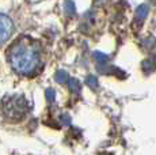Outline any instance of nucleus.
Returning a JSON list of instances; mask_svg holds the SVG:
<instances>
[{"mask_svg":"<svg viewBox=\"0 0 156 155\" xmlns=\"http://www.w3.org/2000/svg\"><path fill=\"white\" fill-rule=\"evenodd\" d=\"M38 52L33 44L19 41L10 49V63L16 72L30 75L38 67Z\"/></svg>","mask_w":156,"mask_h":155,"instance_id":"nucleus-1","label":"nucleus"},{"mask_svg":"<svg viewBox=\"0 0 156 155\" xmlns=\"http://www.w3.org/2000/svg\"><path fill=\"white\" fill-rule=\"evenodd\" d=\"M27 112V102L23 97H8L3 102V113L10 120H20Z\"/></svg>","mask_w":156,"mask_h":155,"instance_id":"nucleus-2","label":"nucleus"},{"mask_svg":"<svg viewBox=\"0 0 156 155\" xmlns=\"http://www.w3.org/2000/svg\"><path fill=\"white\" fill-rule=\"evenodd\" d=\"M12 30H14L12 20H11L7 15L0 14V44L5 42V41L11 37Z\"/></svg>","mask_w":156,"mask_h":155,"instance_id":"nucleus-3","label":"nucleus"},{"mask_svg":"<svg viewBox=\"0 0 156 155\" xmlns=\"http://www.w3.org/2000/svg\"><path fill=\"white\" fill-rule=\"evenodd\" d=\"M148 11H149V8L147 4L139 5V7H137V11H136V20H139V22L141 23L147 18V15H148Z\"/></svg>","mask_w":156,"mask_h":155,"instance_id":"nucleus-4","label":"nucleus"},{"mask_svg":"<svg viewBox=\"0 0 156 155\" xmlns=\"http://www.w3.org/2000/svg\"><path fill=\"white\" fill-rule=\"evenodd\" d=\"M55 79H56L57 83H65L68 80V72L67 71H64V70L57 71L56 75H55Z\"/></svg>","mask_w":156,"mask_h":155,"instance_id":"nucleus-5","label":"nucleus"},{"mask_svg":"<svg viewBox=\"0 0 156 155\" xmlns=\"http://www.w3.org/2000/svg\"><path fill=\"white\" fill-rule=\"evenodd\" d=\"M87 85H88L91 88H98L99 83H98V79H97V78L92 76V75H90L88 78H87Z\"/></svg>","mask_w":156,"mask_h":155,"instance_id":"nucleus-6","label":"nucleus"},{"mask_svg":"<svg viewBox=\"0 0 156 155\" xmlns=\"http://www.w3.org/2000/svg\"><path fill=\"white\" fill-rule=\"evenodd\" d=\"M69 87L72 91H76V93H79L80 91V82L77 79H71L69 80Z\"/></svg>","mask_w":156,"mask_h":155,"instance_id":"nucleus-7","label":"nucleus"},{"mask_svg":"<svg viewBox=\"0 0 156 155\" xmlns=\"http://www.w3.org/2000/svg\"><path fill=\"white\" fill-rule=\"evenodd\" d=\"M94 57H95V60H97L98 63H105V61H107V59H109L106 55H103V53H101V52H95Z\"/></svg>","mask_w":156,"mask_h":155,"instance_id":"nucleus-8","label":"nucleus"},{"mask_svg":"<svg viewBox=\"0 0 156 155\" xmlns=\"http://www.w3.org/2000/svg\"><path fill=\"white\" fill-rule=\"evenodd\" d=\"M46 98H48V101H50V102L55 101V90H53V88H48L46 90Z\"/></svg>","mask_w":156,"mask_h":155,"instance_id":"nucleus-9","label":"nucleus"},{"mask_svg":"<svg viewBox=\"0 0 156 155\" xmlns=\"http://www.w3.org/2000/svg\"><path fill=\"white\" fill-rule=\"evenodd\" d=\"M65 7H67V11H68V14H73V8H75V5H73V3H71V2H67L65 3Z\"/></svg>","mask_w":156,"mask_h":155,"instance_id":"nucleus-10","label":"nucleus"},{"mask_svg":"<svg viewBox=\"0 0 156 155\" xmlns=\"http://www.w3.org/2000/svg\"><path fill=\"white\" fill-rule=\"evenodd\" d=\"M62 123H64L65 125H68V124H69V117H68L67 114H64V116H62Z\"/></svg>","mask_w":156,"mask_h":155,"instance_id":"nucleus-11","label":"nucleus"}]
</instances>
